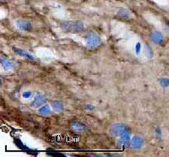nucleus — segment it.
I'll use <instances>...</instances> for the list:
<instances>
[{
  "label": "nucleus",
  "mask_w": 169,
  "mask_h": 157,
  "mask_svg": "<svg viewBox=\"0 0 169 157\" xmlns=\"http://www.w3.org/2000/svg\"><path fill=\"white\" fill-rule=\"evenodd\" d=\"M62 30L67 32H72V33H78L83 31L84 29L83 22L73 20V21H65L61 24Z\"/></svg>",
  "instance_id": "nucleus-1"
},
{
  "label": "nucleus",
  "mask_w": 169,
  "mask_h": 157,
  "mask_svg": "<svg viewBox=\"0 0 169 157\" xmlns=\"http://www.w3.org/2000/svg\"><path fill=\"white\" fill-rule=\"evenodd\" d=\"M84 40L86 42V46L88 48L93 49L96 48L98 46H100L101 43V37L95 32L93 31H90L84 36Z\"/></svg>",
  "instance_id": "nucleus-2"
},
{
  "label": "nucleus",
  "mask_w": 169,
  "mask_h": 157,
  "mask_svg": "<svg viewBox=\"0 0 169 157\" xmlns=\"http://www.w3.org/2000/svg\"><path fill=\"white\" fill-rule=\"evenodd\" d=\"M110 133L114 137H121L126 133H130L129 128L122 123H115L110 127Z\"/></svg>",
  "instance_id": "nucleus-3"
},
{
  "label": "nucleus",
  "mask_w": 169,
  "mask_h": 157,
  "mask_svg": "<svg viewBox=\"0 0 169 157\" xmlns=\"http://www.w3.org/2000/svg\"><path fill=\"white\" fill-rule=\"evenodd\" d=\"M15 25L20 30H24V31H29L32 29L31 23L28 20H18L15 22Z\"/></svg>",
  "instance_id": "nucleus-4"
},
{
  "label": "nucleus",
  "mask_w": 169,
  "mask_h": 157,
  "mask_svg": "<svg viewBox=\"0 0 169 157\" xmlns=\"http://www.w3.org/2000/svg\"><path fill=\"white\" fill-rule=\"evenodd\" d=\"M144 140L141 137L139 136H134L132 139H131L130 142V146L133 149H139L142 148L144 145Z\"/></svg>",
  "instance_id": "nucleus-5"
},
{
  "label": "nucleus",
  "mask_w": 169,
  "mask_h": 157,
  "mask_svg": "<svg viewBox=\"0 0 169 157\" xmlns=\"http://www.w3.org/2000/svg\"><path fill=\"white\" fill-rule=\"evenodd\" d=\"M71 128L72 130H74L75 132H84L87 130V127L86 125L84 124L81 122L79 121H75V122H72L71 123Z\"/></svg>",
  "instance_id": "nucleus-6"
},
{
  "label": "nucleus",
  "mask_w": 169,
  "mask_h": 157,
  "mask_svg": "<svg viewBox=\"0 0 169 157\" xmlns=\"http://www.w3.org/2000/svg\"><path fill=\"white\" fill-rule=\"evenodd\" d=\"M13 51L14 53H16L17 55L21 56V57H23V58H28V59L30 60H34L35 58L31 54H30L29 52H25V50H22L21 48H18V47H13Z\"/></svg>",
  "instance_id": "nucleus-7"
},
{
  "label": "nucleus",
  "mask_w": 169,
  "mask_h": 157,
  "mask_svg": "<svg viewBox=\"0 0 169 157\" xmlns=\"http://www.w3.org/2000/svg\"><path fill=\"white\" fill-rule=\"evenodd\" d=\"M45 102H46V97L42 95H38L34 99V101L31 103V106L33 107H38V106H42Z\"/></svg>",
  "instance_id": "nucleus-8"
},
{
  "label": "nucleus",
  "mask_w": 169,
  "mask_h": 157,
  "mask_svg": "<svg viewBox=\"0 0 169 157\" xmlns=\"http://www.w3.org/2000/svg\"><path fill=\"white\" fill-rule=\"evenodd\" d=\"M130 133H126V134L121 136L119 138L118 144L121 145V146H128L129 144H130Z\"/></svg>",
  "instance_id": "nucleus-9"
},
{
  "label": "nucleus",
  "mask_w": 169,
  "mask_h": 157,
  "mask_svg": "<svg viewBox=\"0 0 169 157\" xmlns=\"http://www.w3.org/2000/svg\"><path fill=\"white\" fill-rule=\"evenodd\" d=\"M151 39L152 42H155L156 44H161V43L163 42V36L158 31H154L151 35Z\"/></svg>",
  "instance_id": "nucleus-10"
},
{
  "label": "nucleus",
  "mask_w": 169,
  "mask_h": 157,
  "mask_svg": "<svg viewBox=\"0 0 169 157\" xmlns=\"http://www.w3.org/2000/svg\"><path fill=\"white\" fill-rule=\"evenodd\" d=\"M1 65H2V67H3L4 70H6V71H8V70H9V69H11L13 68L12 63L8 58H6L4 57L1 58Z\"/></svg>",
  "instance_id": "nucleus-11"
},
{
  "label": "nucleus",
  "mask_w": 169,
  "mask_h": 157,
  "mask_svg": "<svg viewBox=\"0 0 169 157\" xmlns=\"http://www.w3.org/2000/svg\"><path fill=\"white\" fill-rule=\"evenodd\" d=\"M38 113L39 114L42 115V116H46V115H49L51 113V109L48 105H44L42 107H40L38 109Z\"/></svg>",
  "instance_id": "nucleus-12"
},
{
  "label": "nucleus",
  "mask_w": 169,
  "mask_h": 157,
  "mask_svg": "<svg viewBox=\"0 0 169 157\" xmlns=\"http://www.w3.org/2000/svg\"><path fill=\"white\" fill-rule=\"evenodd\" d=\"M145 56L147 57L148 58H152L153 55H154L152 47L148 43H145Z\"/></svg>",
  "instance_id": "nucleus-13"
},
{
  "label": "nucleus",
  "mask_w": 169,
  "mask_h": 157,
  "mask_svg": "<svg viewBox=\"0 0 169 157\" xmlns=\"http://www.w3.org/2000/svg\"><path fill=\"white\" fill-rule=\"evenodd\" d=\"M53 108L55 111H61L63 110V102L60 101H55L53 104Z\"/></svg>",
  "instance_id": "nucleus-14"
},
{
  "label": "nucleus",
  "mask_w": 169,
  "mask_h": 157,
  "mask_svg": "<svg viewBox=\"0 0 169 157\" xmlns=\"http://www.w3.org/2000/svg\"><path fill=\"white\" fill-rule=\"evenodd\" d=\"M118 15H119L120 17L123 18V19H127V18L129 16V11L126 10V9H122V10L119 11Z\"/></svg>",
  "instance_id": "nucleus-15"
},
{
  "label": "nucleus",
  "mask_w": 169,
  "mask_h": 157,
  "mask_svg": "<svg viewBox=\"0 0 169 157\" xmlns=\"http://www.w3.org/2000/svg\"><path fill=\"white\" fill-rule=\"evenodd\" d=\"M135 52H136V55H139V52H140V42H138L137 44H136Z\"/></svg>",
  "instance_id": "nucleus-16"
},
{
  "label": "nucleus",
  "mask_w": 169,
  "mask_h": 157,
  "mask_svg": "<svg viewBox=\"0 0 169 157\" xmlns=\"http://www.w3.org/2000/svg\"><path fill=\"white\" fill-rule=\"evenodd\" d=\"M30 96H31V91H30V90L25 91V92L23 93V97L24 98H29L30 97Z\"/></svg>",
  "instance_id": "nucleus-17"
},
{
  "label": "nucleus",
  "mask_w": 169,
  "mask_h": 157,
  "mask_svg": "<svg viewBox=\"0 0 169 157\" xmlns=\"http://www.w3.org/2000/svg\"><path fill=\"white\" fill-rule=\"evenodd\" d=\"M49 155H52V156H63V154H59V153H56V154H53V153H48Z\"/></svg>",
  "instance_id": "nucleus-18"
},
{
  "label": "nucleus",
  "mask_w": 169,
  "mask_h": 157,
  "mask_svg": "<svg viewBox=\"0 0 169 157\" xmlns=\"http://www.w3.org/2000/svg\"><path fill=\"white\" fill-rule=\"evenodd\" d=\"M93 108H94V107H93L92 106H90V105H87V106H86V109H89V110H91Z\"/></svg>",
  "instance_id": "nucleus-19"
}]
</instances>
